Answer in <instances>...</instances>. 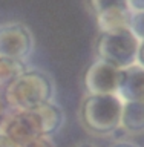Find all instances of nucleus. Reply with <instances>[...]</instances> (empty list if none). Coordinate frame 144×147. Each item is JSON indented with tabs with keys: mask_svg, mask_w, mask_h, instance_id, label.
Wrapping results in <instances>:
<instances>
[{
	"mask_svg": "<svg viewBox=\"0 0 144 147\" xmlns=\"http://www.w3.org/2000/svg\"><path fill=\"white\" fill-rule=\"evenodd\" d=\"M112 147H140V146L135 144V142H132V141H118V142H115Z\"/></svg>",
	"mask_w": 144,
	"mask_h": 147,
	"instance_id": "obj_17",
	"label": "nucleus"
},
{
	"mask_svg": "<svg viewBox=\"0 0 144 147\" xmlns=\"http://www.w3.org/2000/svg\"><path fill=\"white\" fill-rule=\"evenodd\" d=\"M26 147H55V146H54V142L49 136H40V138H37L35 141L29 142Z\"/></svg>",
	"mask_w": 144,
	"mask_h": 147,
	"instance_id": "obj_14",
	"label": "nucleus"
},
{
	"mask_svg": "<svg viewBox=\"0 0 144 147\" xmlns=\"http://www.w3.org/2000/svg\"><path fill=\"white\" fill-rule=\"evenodd\" d=\"M11 112H12V107H11V104L8 103L5 89H0V124L3 123V119L6 118Z\"/></svg>",
	"mask_w": 144,
	"mask_h": 147,
	"instance_id": "obj_13",
	"label": "nucleus"
},
{
	"mask_svg": "<svg viewBox=\"0 0 144 147\" xmlns=\"http://www.w3.org/2000/svg\"><path fill=\"white\" fill-rule=\"evenodd\" d=\"M140 38L130 28H120L98 32L95 41V54L98 60L109 63L118 71L137 64Z\"/></svg>",
	"mask_w": 144,
	"mask_h": 147,
	"instance_id": "obj_3",
	"label": "nucleus"
},
{
	"mask_svg": "<svg viewBox=\"0 0 144 147\" xmlns=\"http://www.w3.org/2000/svg\"><path fill=\"white\" fill-rule=\"evenodd\" d=\"M118 78H120V71L117 67L97 58L91 64V67L87 69L85 77L87 94L91 95L118 94Z\"/></svg>",
	"mask_w": 144,
	"mask_h": 147,
	"instance_id": "obj_7",
	"label": "nucleus"
},
{
	"mask_svg": "<svg viewBox=\"0 0 144 147\" xmlns=\"http://www.w3.org/2000/svg\"><path fill=\"white\" fill-rule=\"evenodd\" d=\"M137 64L144 67V40L140 41V48H138V57H137Z\"/></svg>",
	"mask_w": 144,
	"mask_h": 147,
	"instance_id": "obj_16",
	"label": "nucleus"
},
{
	"mask_svg": "<svg viewBox=\"0 0 144 147\" xmlns=\"http://www.w3.org/2000/svg\"><path fill=\"white\" fill-rule=\"evenodd\" d=\"M86 5L97 20L98 32L130 26L133 12L127 0H86Z\"/></svg>",
	"mask_w": 144,
	"mask_h": 147,
	"instance_id": "obj_6",
	"label": "nucleus"
},
{
	"mask_svg": "<svg viewBox=\"0 0 144 147\" xmlns=\"http://www.w3.org/2000/svg\"><path fill=\"white\" fill-rule=\"evenodd\" d=\"M124 101L118 94L91 95L81 100L78 109L80 124L89 135L107 136L121 127Z\"/></svg>",
	"mask_w": 144,
	"mask_h": 147,
	"instance_id": "obj_1",
	"label": "nucleus"
},
{
	"mask_svg": "<svg viewBox=\"0 0 144 147\" xmlns=\"http://www.w3.org/2000/svg\"><path fill=\"white\" fill-rule=\"evenodd\" d=\"M75 147H95V146L89 144V142H81V144H78V146H75Z\"/></svg>",
	"mask_w": 144,
	"mask_h": 147,
	"instance_id": "obj_18",
	"label": "nucleus"
},
{
	"mask_svg": "<svg viewBox=\"0 0 144 147\" xmlns=\"http://www.w3.org/2000/svg\"><path fill=\"white\" fill-rule=\"evenodd\" d=\"M121 129L129 135L144 133V101H124Z\"/></svg>",
	"mask_w": 144,
	"mask_h": 147,
	"instance_id": "obj_9",
	"label": "nucleus"
},
{
	"mask_svg": "<svg viewBox=\"0 0 144 147\" xmlns=\"http://www.w3.org/2000/svg\"><path fill=\"white\" fill-rule=\"evenodd\" d=\"M40 136H45V132L35 109L12 110L0 124L2 147H26Z\"/></svg>",
	"mask_w": 144,
	"mask_h": 147,
	"instance_id": "obj_4",
	"label": "nucleus"
},
{
	"mask_svg": "<svg viewBox=\"0 0 144 147\" xmlns=\"http://www.w3.org/2000/svg\"><path fill=\"white\" fill-rule=\"evenodd\" d=\"M35 49L32 31L22 22H6L0 25V57L25 63Z\"/></svg>",
	"mask_w": 144,
	"mask_h": 147,
	"instance_id": "obj_5",
	"label": "nucleus"
},
{
	"mask_svg": "<svg viewBox=\"0 0 144 147\" xmlns=\"http://www.w3.org/2000/svg\"><path fill=\"white\" fill-rule=\"evenodd\" d=\"M129 28L140 38V41L144 40V11L132 14V20H130V26Z\"/></svg>",
	"mask_w": 144,
	"mask_h": 147,
	"instance_id": "obj_12",
	"label": "nucleus"
},
{
	"mask_svg": "<svg viewBox=\"0 0 144 147\" xmlns=\"http://www.w3.org/2000/svg\"><path fill=\"white\" fill-rule=\"evenodd\" d=\"M5 94L12 110H32L52 103L55 83L52 77L41 69H26L5 89Z\"/></svg>",
	"mask_w": 144,
	"mask_h": 147,
	"instance_id": "obj_2",
	"label": "nucleus"
},
{
	"mask_svg": "<svg viewBox=\"0 0 144 147\" xmlns=\"http://www.w3.org/2000/svg\"><path fill=\"white\" fill-rule=\"evenodd\" d=\"M26 69L23 61L0 57V89H6L9 84H12Z\"/></svg>",
	"mask_w": 144,
	"mask_h": 147,
	"instance_id": "obj_11",
	"label": "nucleus"
},
{
	"mask_svg": "<svg viewBox=\"0 0 144 147\" xmlns=\"http://www.w3.org/2000/svg\"><path fill=\"white\" fill-rule=\"evenodd\" d=\"M0 147H2V146H0Z\"/></svg>",
	"mask_w": 144,
	"mask_h": 147,
	"instance_id": "obj_19",
	"label": "nucleus"
},
{
	"mask_svg": "<svg viewBox=\"0 0 144 147\" xmlns=\"http://www.w3.org/2000/svg\"><path fill=\"white\" fill-rule=\"evenodd\" d=\"M118 95L123 101H144V67L133 64L120 71Z\"/></svg>",
	"mask_w": 144,
	"mask_h": 147,
	"instance_id": "obj_8",
	"label": "nucleus"
},
{
	"mask_svg": "<svg viewBox=\"0 0 144 147\" xmlns=\"http://www.w3.org/2000/svg\"><path fill=\"white\" fill-rule=\"evenodd\" d=\"M129 8L132 9V12H141L144 11V0H127Z\"/></svg>",
	"mask_w": 144,
	"mask_h": 147,
	"instance_id": "obj_15",
	"label": "nucleus"
},
{
	"mask_svg": "<svg viewBox=\"0 0 144 147\" xmlns=\"http://www.w3.org/2000/svg\"><path fill=\"white\" fill-rule=\"evenodd\" d=\"M37 113L41 119V124H43V132L45 136H49L57 133L60 129L63 127L64 123V112L62 109V106H58L55 101L52 103H48L45 106H40L37 107Z\"/></svg>",
	"mask_w": 144,
	"mask_h": 147,
	"instance_id": "obj_10",
	"label": "nucleus"
}]
</instances>
